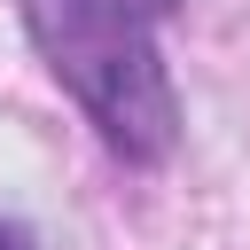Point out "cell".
I'll return each mask as SVG.
<instances>
[{
    "label": "cell",
    "instance_id": "6da1fadb",
    "mask_svg": "<svg viewBox=\"0 0 250 250\" xmlns=\"http://www.w3.org/2000/svg\"><path fill=\"white\" fill-rule=\"evenodd\" d=\"M23 31L117 156L156 164L172 148L180 102L148 0H23Z\"/></svg>",
    "mask_w": 250,
    "mask_h": 250
},
{
    "label": "cell",
    "instance_id": "7a4b0ae2",
    "mask_svg": "<svg viewBox=\"0 0 250 250\" xmlns=\"http://www.w3.org/2000/svg\"><path fill=\"white\" fill-rule=\"evenodd\" d=\"M0 250H39V242H31V227H16V219H0Z\"/></svg>",
    "mask_w": 250,
    "mask_h": 250
}]
</instances>
